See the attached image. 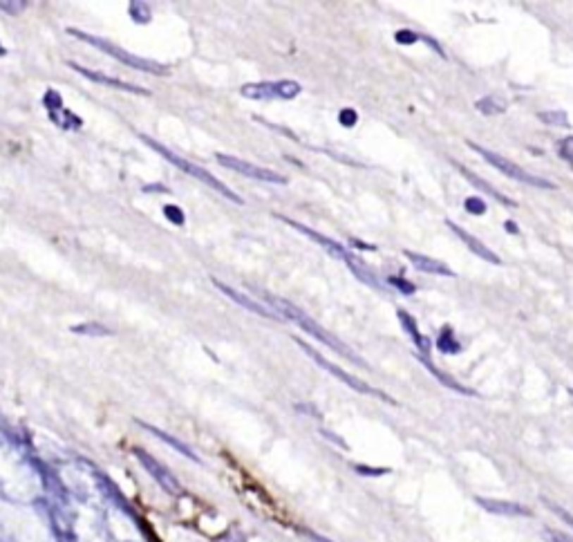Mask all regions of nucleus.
Returning <instances> with one entry per match:
<instances>
[{
	"mask_svg": "<svg viewBox=\"0 0 573 542\" xmlns=\"http://www.w3.org/2000/svg\"><path fill=\"white\" fill-rule=\"evenodd\" d=\"M70 68H72V70H76L79 74H83V77H85V79H90V81L104 83V85H112V87H119V90H125V92L148 94L146 87H139V85H133V83H125V81H119V79H114V77H106V74L94 72V70H87V68L79 66V63H72V61H70Z\"/></svg>",
	"mask_w": 573,
	"mask_h": 542,
	"instance_id": "9b49d317",
	"label": "nucleus"
},
{
	"mask_svg": "<svg viewBox=\"0 0 573 542\" xmlns=\"http://www.w3.org/2000/svg\"><path fill=\"white\" fill-rule=\"evenodd\" d=\"M542 502H544L546 507H549V509H551L553 513H557L560 518H562V520H565V522H567V524H569V526L573 529V515H571V513H569L567 509H562V507H560V504H555V502H551V500H546V498H542Z\"/></svg>",
	"mask_w": 573,
	"mask_h": 542,
	"instance_id": "bb28decb",
	"label": "nucleus"
},
{
	"mask_svg": "<svg viewBox=\"0 0 573 542\" xmlns=\"http://www.w3.org/2000/svg\"><path fill=\"white\" fill-rule=\"evenodd\" d=\"M388 285H392V287H397L401 294H405V296H412L414 292H417V287L410 283V281H405V278H399V276H390L388 278Z\"/></svg>",
	"mask_w": 573,
	"mask_h": 542,
	"instance_id": "b1692460",
	"label": "nucleus"
},
{
	"mask_svg": "<svg viewBox=\"0 0 573 542\" xmlns=\"http://www.w3.org/2000/svg\"><path fill=\"white\" fill-rule=\"evenodd\" d=\"M538 119L546 125H560V128H569V117L565 110H549L538 112Z\"/></svg>",
	"mask_w": 573,
	"mask_h": 542,
	"instance_id": "412c9836",
	"label": "nucleus"
},
{
	"mask_svg": "<svg viewBox=\"0 0 573 542\" xmlns=\"http://www.w3.org/2000/svg\"><path fill=\"white\" fill-rule=\"evenodd\" d=\"M302 534L307 536L312 542H332V540H327L325 536H321V534H316V531H309V529H302Z\"/></svg>",
	"mask_w": 573,
	"mask_h": 542,
	"instance_id": "473e14b6",
	"label": "nucleus"
},
{
	"mask_svg": "<svg viewBox=\"0 0 573 542\" xmlns=\"http://www.w3.org/2000/svg\"><path fill=\"white\" fill-rule=\"evenodd\" d=\"M72 36H76V39H81L85 43H90L92 47L101 49V52H106L108 56H112L114 61H119L123 63V66H128V68H135L139 72H150V74H168V68L166 66H161V63L157 61H148V58H142V56H137L133 52H125L123 47L119 45H114L106 39H101V36H94V34H85L81 30H68Z\"/></svg>",
	"mask_w": 573,
	"mask_h": 542,
	"instance_id": "f03ea898",
	"label": "nucleus"
},
{
	"mask_svg": "<svg viewBox=\"0 0 573 542\" xmlns=\"http://www.w3.org/2000/svg\"><path fill=\"white\" fill-rule=\"evenodd\" d=\"M296 410H302V412H307V414H316V417H318V410L314 406H307V403H298Z\"/></svg>",
	"mask_w": 573,
	"mask_h": 542,
	"instance_id": "72a5a7b5",
	"label": "nucleus"
},
{
	"mask_svg": "<svg viewBox=\"0 0 573 542\" xmlns=\"http://www.w3.org/2000/svg\"><path fill=\"white\" fill-rule=\"evenodd\" d=\"M417 359L421 361V363L426 365V368H428V370H430L432 374H435V376H437V379H439V381H441L443 386H448L450 390H457V393H462V395H468V397H473V395H475V393H473V390H470V388H464L462 383H457V381L452 379V376H448V374H445V372L437 370L435 365H432V361H430V359H424V357H417Z\"/></svg>",
	"mask_w": 573,
	"mask_h": 542,
	"instance_id": "a211bd4d",
	"label": "nucleus"
},
{
	"mask_svg": "<svg viewBox=\"0 0 573 542\" xmlns=\"http://www.w3.org/2000/svg\"><path fill=\"white\" fill-rule=\"evenodd\" d=\"M276 87H278V99H296L302 92V85L298 81H289V79L276 81Z\"/></svg>",
	"mask_w": 573,
	"mask_h": 542,
	"instance_id": "4be33fe9",
	"label": "nucleus"
},
{
	"mask_svg": "<svg viewBox=\"0 0 573 542\" xmlns=\"http://www.w3.org/2000/svg\"><path fill=\"white\" fill-rule=\"evenodd\" d=\"M557 155L573 168V135H569V137H565V140L557 142Z\"/></svg>",
	"mask_w": 573,
	"mask_h": 542,
	"instance_id": "5701e85b",
	"label": "nucleus"
},
{
	"mask_svg": "<svg viewBox=\"0 0 573 542\" xmlns=\"http://www.w3.org/2000/svg\"><path fill=\"white\" fill-rule=\"evenodd\" d=\"M294 341H296V345H300V347H302V352H304V355H309V357H312V359H314V361L318 363V365H321L323 370H327L329 374H334L336 379H340V381L345 383V386H350L352 390H356V393H361V395H374V397L383 399V401H388V403H397V401H394L392 397H388V395H383V393H381V390H374L372 386H367L365 381L356 379L354 374H350V372H345V370H343V368H338L336 363H329V361H327V359H325V357L321 355V352H318V350H314V347H312L309 343L300 341V338H294Z\"/></svg>",
	"mask_w": 573,
	"mask_h": 542,
	"instance_id": "39448f33",
	"label": "nucleus"
},
{
	"mask_svg": "<svg viewBox=\"0 0 573 542\" xmlns=\"http://www.w3.org/2000/svg\"><path fill=\"white\" fill-rule=\"evenodd\" d=\"M142 137V142H146L152 150H157V153L161 155V157H166L171 164H175L177 168H182L184 173H188V175H193L195 180H199L202 184H207V186H211L213 191H218L220 195H224L226 199H231L233 204H245V202H242V197L238 195V193H233L231 188L228 186H224L218 178H215V175H211L207 168H202V166H197V164H190L188 159H184V157H180V155H175L173 150H168L166 146H161V144H157L155 140H150V137H146V135H139Z\"/></svg>",
	"mask_w": 573,
	"mask_h": 542,
	"instance_id": "7ed1b4c3",
	"label": "nucleus"
},
{
	"mask_svg": "<svg viewBox=\"0 0 573 542\" xmlns=\"http://www.w3.org/2000/svg\"><path fill=\"white\" fill-rule=\"evenodd\" d=\"M213 285L220 289V292L226 296V298H231V300H235L238 305H242L245 309H249V312H253V314H258V316H264V319H271V321H280V316L276 312H269L266 309L264 305H260V302H256L253 298H249L247 294H242V292H238V289H233V287H228V285H224L222 281H215L213 278Z\"/></svg>",
	"mask_w": 573,
	"mask_h": 542,
	"instance_id": "1a4fd4ad",
	"label": "nucleus"
},
{
	"mask_svg": "<svg viewBox=\"0 0 573 542\" xmlns=\"http://www.w3.org/2000/svg\"><path fill=\"white\" fill-rule=\"evenodd\" d=\"M448 226L457 233V238H460V240H462L470 251H473V254H475L477 258L486 260V262H493V264H502V258H498V254H493V251H491L486 245H483L481 240H477L475 235H470L468 231H464L462 226H457V224L450 222V220H448Z\"/></svg>",
	"mask_w": 573,
	"mask_h": 542,
	"instance_id": "f8f14e48",
	"label": "nucleus"
},
{
	"mask_svg": "<svg viewBox=\"0 0 573 542\" xmlns=\"http://www.w3.org/2000/svg\"><path fill=\"white\" fill-rule=\"evenodd\" d=\"M437 347H439V352H443V355H460L462 352V345L455 338V332L450 325L441 327L439 338H437Z\"/></svg>",
	"mask_w": 573,
	"mask_h": 542,
	"instance_id": "6ab92c4d",
	"label": "nucleus"
},
{
	"mask_svg": "<svg viewBox=\"0 0 573 542\" xmlns=\"http://www.w3.org/2000/svg\"><path fill=\"white\" fill-rule=\"evenodd\" d=\"M72 332H76V334H97V336H106V334H110V330L108 327H104V325H76V327H72Z\"/></svg>",
	"mask_w": 573,
	"mask_h": 542,
	"instance_id": "393cba45",
	"label": "nucleus"
},
{
	"mask_svg": "<svg viewBox=\"0 0 573 542\" xmlns=\"http://www.w3.org/2000/svg\"><path fill=\"white\" fill-rule=\"evenodd\" d=\"M264 298L269 300V305L276 309V314H278L280 319L294 321V323L300 327V330H304L307 334L316 336L318 341L325 343V345H329L334 352H338L340 357H345L347 361H352V363H356V365H361V368H367V363H365L359 355H354V352H352L345 343L338 341V338H336L334 334H329V332L325 330V327H321L314 319H309L307 314H304L300 307L294 305V302H289V300H285V298H276V296H271V294H264Z\"/></svg>",
	"mask_w": 573,
	"mask_h": 542,
	"instance_id": "f257e3e1",
	"label": "nucleus"
},
{
	"mask_svg": "<svg viewBox=\"0 0 573 542\" xmlns=\"http://www.w3.org/2000/svg\"><path fill=\"white\" fill-rule=\"evenodd\" d=\"M394 39H397V43H401V45H412L421 39V36H419L417 32H410V30H399L397 34H394Z\"/></svg>",
	"mask_w": 573,
	"mask_h": 542,
	"instance_id": "c85d7f7f",
	"label": "nucleus"
},
{
	"mask_svg": "<svg viewBox=\"0 0 573 542\" xmlns=\"http://www.w3.org/2000/svg\"><path fill=\"white\" fill-rule=\"evenodd\" d=\"M457 168H460V173L464 175V178H466V180H468L470 184H475V186L479 188V191H483V193H488V195H493V197H495V199H498V202H502V204H504V207H517V204H515V202H513V199H508V197H506V195H502L500 191H495V188H493V186H491L488 182H483V180L479 178V175H475V173H470V171H468V168H464V166H457Z\"/></svg>",
	"mask_w": 573,
	"mask_h": 542,
	"instance_id": "2eb2a0df",
	"label": "nucleus"
},
{
	"mask_svg": "<svg viewBox=\"0 0 573 542\" xmlns=\"http://www.w3.org/2000/svg\"><path fill=\"white\" fill-rule=\"evenodd\" d=\"M240 92L247 99H278V87H276V83H269V81L247 83V85H242Z\"/></svg>",
	"mask_w": 573,
	"mask_h": 542,
	"instance_id": "f3484780",
	"label": "nucleus"
},
{
	"mask_svg": "<svg viewBox=\"0 0 573 542\" xmlns=\"http://www.w3.org/2000/svg\"><path fill=\"white\" fill-rule=\"evenodd\" d=\"M139 460H142V464H146V469H148L152 475H155V480H157V482H161L164 488L171 491V493H180V491H182L180 484H177V480H175V477H173L166 469H161V466H159L155 460L148 457V455H144V452L139 455Z\"/></svg>",
	"mask_w": 573,
	"mask_h": 542,
	"instance_id": "4468645a",
	"label": "nucleus"
},
{
	"mask_svg": "<svg viewBox=\"0 0 573 542\" xmlns=\"http://www.w3.org/2000/svg\"><path fill=\"white\" fill-rule=\"evenodd\" d=\"M345 264L354 271L356 278H359L361 283H365L367 287H372V289H383V283H381V281L376 278L374 271H372L370 267H365V264H363L359 258H356V256H352Z\"/></svg>",
	"mask_w": 573,
	"mask_h": 542,
	"instance_id": "dca6fc26",
	"label": "nucleus"
},
{
	"mask_svg": "<svg viewBox=\"0 0 573 542\" xmlns=\"http://www.w3.org/2000/svg\"><path fill=\"white\" fill-rule=\"evenodd\" d=\"M466 144H468L470 148H473L477 155H481L483 159H486L493 168H498L500 173H504L506 178H511V180H515V182H522V184H529V186H538V188H557V186L551 184L549 180H542V178H538V175H531V173H526L524 168H519L517 164H513L511 159L502 157L500 153H493V150L483 148V146H479V144H475V142H466Z\"/></svg>",
	"mask_w": 573,
	"mask_h": 542,
	"instance_id": "20e7f679",
	"label": "nucleus"
},
{
	"mask_svg": "<svg viewBox=\"0 0 573 542\" xmlns=\"http://www.w3.org/2000/svg\"><path fill=\"white\" fill-rule=\"evenodd\" d=\"M276 218H278V220H283V222H287L289 226H294V229L300 231L302 235H307L312 242L321 245L332 258H338V260H343V262H347V260L354 256V254H350V251H347L345 247H340L336 240H332V238H327V235H323V233H318V231L309 229V226H304V224H300V222H296V220H291V218H285V216H276Z\"/></svg>",
	"mask_w": 573,
	"mask_h": 542,
	"instance_id": "0eeeda50",
	"label": "nucleus"
},
{
	"mask_svg": "<svg viewBox=\"0 0 573 542\" xmlns=\"http://www.w3.org/2000/svg\"><path fill=\"white\" fill-rule=\"evenodd\" d=\"M215 159H218L224 168H231L240 175H247V178L251 180H260V182H269V184H287L289 180L285 178V175H280L271 168H262V166H256V164H251V161H245V159H240V157H231V155H215Z\"/></svg>",
	"mask_w": 573,
	"mask_h": 542,
	"instance_id": "423d86ee",
	"label": "nucleus"
},
{
	"mask_svg": "<svg viewBox=\"0 0 573 542\" xmlns=\"http://www.w3.org/2000/svg\"><path fill=\"white\" fill-rule=\"evenodd\" d=\"M475 502L481 509H486L493 515H506V518H529L531 509L519 502H508V500H491V498H475Z\"/></svg>",
	"mask_w": 573,
	"mask_h": 542,
	"instance_id": "6e6552de",
	"label": "nucleus"
},
{
	"mask_svg": "<svg viewBox=\"0 0 573 542\" xmlns=\"http://www.w3.org/2000/svg\"><path fill=\"white\" fill-rule=\"evenodd\" d=\"M397 319L401 321V325H403L405 334L410 336L412 341H414V345H417V350H419V355H417V357L430 359V338L421 334V330H419L417 321H414V319H412L410 314H407L405 309H397Z\"/></svg>",
	"mask_w": 573,
	"mask_h": 542,
	"instance_id": "9d476101",
	"label": "nucleus"
},
{
	"mask_svg": "<svg viewBox=\"0 0 573 542\" xmlns=\"http://www.w3.org/2000/svg\"><path fill=\"white\" fill-rule=\"evenodd\" d=\"M350 245H354V247H361V249H374L372 245H365V242H359V240H350Z\"/></svg>",
	"mask_w": 573,
	"mask_h": 542,
	"instance_id": "c9c22d12",
	"label": "nucleus"
},
{
	"mask_svg": "<svg viewBox=\"0 0 573 542\" xmlns=\"http://www.w3.org/2000/svg\"><path fill=\"white\" fill-rule=\"evenodd\" d=\"M166 216L175 222V224H184V213L175 207H166Z\"/></svg>",
	"mask_w": 573,
	"mask_h": 542,
	"instance_id": "7c9ffc66",
	"label": "nucleus"
},
{
	"mask_svg": "<svg viewBox=\"0 0 573 542\" xmlns=\"http://www.w3.org/2000/svg\"><path fill=\"white\" fill-rule=\"evenodd\" d=\"M486 202H483L481 197H468L466 199V211L468 213H473V216H483L486 213Z\"/></svg>",
	"mask_w": 573,
	"mask_h": 542,
	"instance_id": "a878e982",
	"label": "nucleus"
},
{
	"mask_svg": "<svg viewBox=\"0 0 573 542\" xmlns=\"http://www.w3.org/2000/svg\"><path fill=\"white\" fill-rule=\"evenodd\" d=\"M403 256L410 260L419 271L435 273V276H445V278H455V271L448 267V264H443V262H439L435 258L424 256V254H414V251H403Z\"/></svg>",
	"mask_w": 573,
	"mask_h": 542,
	"instance_id": "ddd939ff",
	"label": "nucleus"
},
{
	"mask_svg": "<svg viewBox=\"0 0 573 542\" xmlns=\"http://www.w3.org/2000/svg\"><path fill=\"white\" fill-rule=\"evenodd\" d=\"M504 229H506L508 233H519V229H517V224H515L513 220H508V222L504 224Z\"/></svg>",
	"mask_w": 573,
	"mask_h": 542,
	"instance_id": "f704fd0d",
	"label": "nucleus"
},
{
	"mask_svg": "<svg viewBox=\"0 0 573 542\" xmlns=\"http://www.w3.org/2000/svg\"><path fill=\"white\" fill-rule=\"evenodd\" d=\"M356 471H359L361 475H383V473H388V469H367V466H356Z\"/></svg>",
	"mask_w": 573,
	"mask_h": 542,
	"instance_id": "2f4dec72",
	"label": "nucleus"
},
{
	"mask_svg": "<svg viewBox=\"0 0 573 542\" xmlns=\"http://www.w3.org/2000/svg\"><path fill=\"white\" fill-rule=\"evenodd\" d=\"M338 121H340V125H345V128H354L356 121H359V115H356V110L345 108V110H340Z\"/></svg>",
	"mask_w": 573,
	"mask_h": 542,
	"instance_id": "cd10ccee",
	"label": "nucleus"
},
{
	"mask_svg": "<svg viewBox=\"0 0 573 542\" xmlns=\"http://www.w3.org/2000/svg\"><path fill=\"white\" fill-rule=\"evenodd\" d=\"M475 108L481 112V115H502V112H506L508 104L502 99V97H481L479 101H475Z\"/></svg>",
	"mask_w": 573,
	"mask_h": 542,
	"instance_id": "aec40b11",
	"label": "nucleus"
},
{
	"mask_svg": "<svg viewBox=\"0 0 573 542\" xmlns=\"http://www.w3.org/2000/svg\"><path fill=\"white\" fill-rule=\"evenodd\" d=\"M544 538H546V542H573V538L569 534L555 531V529H544Z\"/></svg>",
	"mask_w": 573,
	"mask_h": 542,
	"instance_id": "c756f323",
	"label": "nucleus"
}]
</instances>
